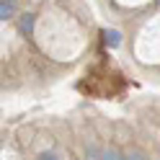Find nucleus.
<instances>
[{
	"mask_svg": "<svg viewBox=\"0 0 160 160\" xmlns=\"http://www.w3.org/2000/svg\"><path fill=\"white\" fill-rule=\"evenodd\" d=\"M101 160H127V158H122L114 147H108V150H103V152H101Z\"/></svg>",
	"mask_w": 160,
	"mask_h": 160,
	"instance_id": "f257e3e1",
	"label": "nucleus"
},
{
	"mask_svg": "<svg viewBox=\"0 0 160 160\" xmlns=\"http://www.w3.org/2000/svg\"><path fill=\"white\" fill-rule=\"evenodd\" d=\"M39 160H59L54 152H44V155H39Z\"/></svg>",
	"mask_w": 160,
	"mask_h": 160,
	"instance_id": "f03ea898",
	"label": "nucleus"
},
{
	"mask_svg": "<svg viewBox=\"0 0 160 160\" xmlns=\"http://www.w3.org/2000/svg\"><path fill=\"white\" fill-rule=\"evenodd\" d=\"M127 160H145V158L139 155V152H129V155H127Z\"/></svg>",
	"mask_w": 160,
	"mask_h": 160,
	"instance_id": "7ed1b4c3",
	"label": "nucleus"
}]
</instances>
